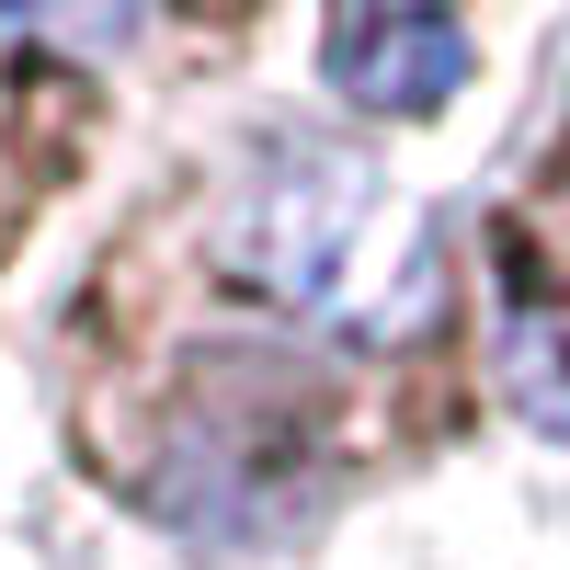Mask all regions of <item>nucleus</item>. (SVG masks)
<instances>
[{
    "label": "nucleus",
    "instance_id": "f257e3e1",
    "mask_svg": "<svg viewBox=\"0 0 570 570\" xmlns=\"http://www.w3.org/2000/svg\"><path fill=\"white\" fill-rule=\"evenodd\" d=\"M468 263L331 126H240L160 171L58 308V434L195 548H274L468 434Z\"/></svg>",
    "mask_w": 570,
    "mask_h": 570
},
{
    "label": "nucleus",
    "instance_id": "f03ea898",
    "mask_svg": "<svg viewBox=\"0 0 570 570\" xmlns=\"http://www.w3.org/2000/svg\"><path fill=\"white\" fill-rule=\"evenodd\" d=\"M480 263H491V308L513 331V354L570 400V104L548 115V137L525 149V171L491 195Z\"/></svg>",
    "mask_w": 570,
    "mask_h": 570
},
{
    "label": "nucleus",
    "instance_id": "7ed1b4c3",
    "mask_svg": "<svg viewBox=\"0 0 570 570\" xmlns=\"http://www.w3.org/2000/svg\"><path fill=\"white\" fill-rule=\"evenodd\" d=\"M91 126H104L91 69H69L46 23H0V263L58 206V183L91 160Z\"/></svg>",
    "mask_w": 570,
    "mask_h": 570
},
{
    "label": "nucleus",
    "instance_id": "20e7f679",
    "mask_svg": "<svg viewBox=\"0 0 570 570\" xmlns=\"http://www.w3.org/2000/svg\"><path fill=\"white\" fill-rule=\"evenodd\" d=\"M468 23L456 12H343L320 35V69L354 115H389V126H422L468 91Z\"/></svg>",
    "mask_w": 570,
    "mask_h": 570
}]
</instances>
